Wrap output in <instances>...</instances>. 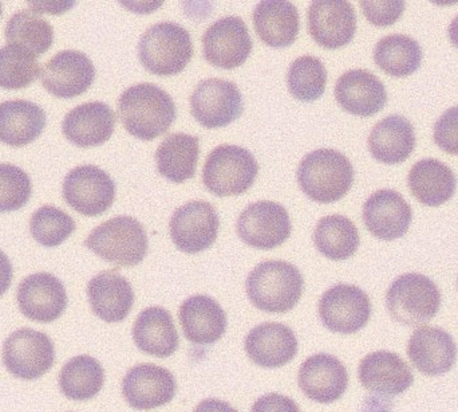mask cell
Wrapping results in <instances>:
<instances>
[{
	"mask_svg": "<svg viewBox=\"0 0 458 412\" xmlns=\"http://www.w3.org/2000/svg\"><path fill=\"white\" fill-rule=\"evenodd\" d=\"M118 113L126 131L144 142H152L169 131L177 110L172 97L153 83H137L121 94Z\"/></svg>",
	"mask_w": 458,
	"mask_h": 412,
	"instance_id": "1",
	"label": "cell"
},
{
	"mask_svg": "<svg viewBox=\"0 0 458 412\" xmlns=\"http://www.w3.org/2000/svg\"><path fill=\"white\" fill-rule=\"evenodd\" d=\"M304 279L296 266L284 261L259 263L245 282L248 298L266 313L293 311L303 295Z\"/></svg>",
	"mask_w": 458,
	"mask_h": 412,
	"instance_id": "2",
	"label": "cell"
},
{
	"mask_svg": "<svg viewBox=\"0 0 458 412\" xmlns=\"http://www.w3.org/2000/svg\"><path fill=\"white\" fill-rule=\"evenodd\" d=\"M299 187L318 203L341 201L354 182V168L344 153L335 150H317L299 164Z\"/></svg>",
	"mask_w": 458,
	"mask_h": 412,
	"instance_id": "3",
	"label": "cell"
},
{
	"mask_svg": "<svg viewBox=\"0 0 458 412\" xmlns=\"http://www.w3.org/2000/svg\"><path fill=\"white\" fill-rule=\"evenodd\" d=\"M193 56L190 31L174 21L149 27L139 43L142 66L153 74L166 77L182 73Z\"/></svg>",
	"mask_w": 458,
	"mask_h": 412,
	"instance_id": "4",
	"label": "cell"
},
{
	"mask_svg": "<svg viewBox=\"0 0 458 412\" xmlns=\"http://www.w3.org/2000/svg\"><path fill=\"white\" fill-rule=\"evenodd\" d=\"M85 245L106 262L131 268L147 257L148 236L139 220L123 215L97 226Z\"/></svg>",
	"mask_w": 458,
	"mask_h": 412,
	"instance_id": "5",
	"label": "cell"
},
{
	"mask_svg": "<svg viewBox=\"0 0 458 412\" xmlns=\"http://www.w3.org/2000/svg\"><path fill=\"white\" fill-rule=\"evenodd\" d=\"M386 306L395 322L406 327H420L437 316L441 292L424 274H403L387 289Z\"/></svg>",
	"mask_w": 458,
	"mask_h": 412,
	"instance_id": "6",
	"label": "cell"
},
{
	"mask_svg": "<svg viewBox=\"0 0 458 412\" xmlns=\"http://www.w3.org/2000/svg\"><path fill=\"white\" fill-rule=\"evenodd\" d=\"M259 174L255 156L239 145H219L215 148L203 169V182L214 195L236 196L247 193Z\"/></svg>",
	"mask_w": 458,
	"mask_h": 412,
	"instance_id": "7",
	"label": "cell"
},
{
	"mask_svg": "<svg viewBox=\"0 0 458 412\" xmlns=\"http://www.w3.org/2000/svg\"><path fill=\"white\" fill-rule=\"evenodd\" d=\"M2 357L13 378L38 381L53 368L55 347L46 333L21 328L5 339Z\"/></svg>",
	"mask_w": 458,
	"mask_h": 412,
	"instance_id": "8",
	"label": "cell"
},
{
	"mask_svg": "<svg viewBox=\"0 0 458 412\" xmlns=\"http://www.w3.org/2000/svg\"><path fill=\"white\" fill-rule=\"evenodd\" d=\"M371 316L369 296L354 285L336 284L323 293L319 317L328 330L354 335L368 325Z\"/></svg>",
	"mask_w": 458,
	"mask_h": 412,
	"instance_id": "9",
	"label": "cell"
},
{
	"mask_svg": "<svg viewBox=\"0 0 458 412\" xmlns=\"http://www.w3.org/2000/svg\"><path fill=\"white\" fill-rule=\"evenodd\" d=\"M236 230L237 236L248 246L272 250L290 238L293 225L282 204L261 201L250 204L240 214Z\"/></svg>",
	"mask_w": 458,
	"mask_h": 412,
	"instance_id": "10",
	"label": "cell"
},
{
	"mask_svg": "<svg viewBox=\"0 0 458 412\" xmlns=\"http://www.w3.org/2000/svg\"><path fill=\"white\" fill-rule=\"evenodd\" d=\"M64 198L81 215L98 217L112 207L115 183L98 167H75L64 177Z\"/></svg>",
	"mask_w": 458,
	"mask_h": 412,
	"instance_id": "11",
	"label": "cell"
},
{
	"mask_svg": "<svg viewBox=\"0 0 458 412\" xmlns=\"http://www.w3.org/2000/svg\"><path fill=\"white\" fill-rule=\"evenodd\" d=\"M242 91L231 81H201L191 96V112L204 128L227 126L242 116Z\"/></svg>",
	"mask_w": 458,
	"mask_h": 412,
	"instance_id": "12",
	"label": "cell"
},
{
	"mask_svg": "<svg viewBox=\"0 0 458 412\" xmlns=\"http://www.w3.org/2000/svg\"><path fill=\"white\" fill-rule=\"evenodd\" d=\"M220 219L208 202L192 201L172 215L169 230L172 241L180 252L198 254L209 249L219 234Z\"/></svg>",
	"mask_w": 458,
	"mask_h": 412,
	"instance_id": "13",
	"label": "cell"
},
{
	"mask_svg": "<svg viewBox=\"0 0 458 412\" xmlns=\"http://www.w3.org/2000/svg\"><path fill=\"white\" fill-rule=\"evenodd\" d=\"M252 38L239 16H225L203 35L204 56L212 66L232 70L242 66L252 51Z\"/></svg>",
	"mask_w": 458,
	"mask_h": 412,
	"instance_id": "14",
	"label": "cell"
},
{
	"mask_svg": "<svg viewBox=\"0 0 458 412\" xmlns=\"http://www.w3.org/2000/svg\"><path fill=\"white\" fill-rule=\"evenodd\" d=\"M177 382L174 373L160 365H139L126 373L123 395L137 411H150L168 405L176 397Z\"/></svg>",
	"mask_w": 458,
	"mask_h": 412,
	"instance_id": "15",
	"label": "cell"
},
{
	"mask_svg": "<svg viewBox=\"0 0 458 412\" xmlns=\"http://www.w3.org/2000/svg\"><path fill=\"white\" fill-rule=\"evenodd\" d=\"M96 80V67L85 53L64 50L54 56L40 73L46 90L58 99H70L89 90Z\"/></svg>",
	"mask_w": 458,
	"mask_h": 412,
	"instance_id": "16",
	"label": "cell"
},
{
	"mask_svg": "<svg viewBox=\"0 0 458 412\" xmlns=\"http://www.w3.org/2000/svg\"><path fill=\"white\" fill-rule=\"evenodd\" d=\"M307 26L318 45L334 50L352 42L357 31V15L352 3L317 0L310 5Z\"/></svg>",
	"mask_w": 458,
	"mask_h": 412,
	"instance_id": "17",
	"label": "cell"
},
{
	"mask_svg": "<svg viewBox=\"0 0 458 412\" xmlns=\"http://www.w3.org/2000/svg\"><path fill=\"white\" fill-rule=\"evenodd\" d=\"M21 314L31 322L50 324L66 311L64 282L50 273H35L19 284L16 295Z\"/></svg>",
	"mask_w": 458,
	"mask_h": 412,
	"instance_id": "18",
	"label": "cell"
},
{
	"mask_svg": "<svg viewBox=\"0 0 458 412\" xmlns=\"http://www.w3.org/2000/svg\"><path fill=\"white\" fill-rule=\"evenodd\" d=\"M298 384L312 402L331 405L347 391L349 373L344 363L333 355H312L299 368Z\"/></svg>",
	"mask_w": 458,
	"mask_h": 412,
	"instance_id": "19",
	"label": "cell"
},
{
	"mask_svg": "<svg viewBox=\"0 0 458 412\" xmlns=\"http://www.w3.org/2000/svg\"><path fill=\"white\" fill-rule=\"evenodd\" d=\"M363 222L381 241H395L408 233L413 211L408 202L394 190H379L363 204Z\"/></svg>",
	"mask_w": 458,
	"mask_h": 412,
	"instance_id": "20",
	"label": "cell"
},
{
	"mask_svg": "<svg viewBox=\"0 0 458 412\" xmlns=\"http://www.w3.org/2000/svg\"><path fill=\"white\" fill-rule=\"evenodd\" d=\"M244 348L253 365L275 370L295 359L299 344L295 333L287 325L264 322L250 330L245 338Z\"/></svg>",
	"mask_w": 458,
	"mask_h": 412,
	"instance_id": "21",
	"label": "cell"
},
{
	"mask_svg": "<svg viewBox=\"0 0 458 412\" xmlns=\"http://www.w3.org/2000/svg\"><path fill=\"white\" fill-rule=\"evenodd\" d=\"M358 378L363 389L382 397H397L411 389L413 373L394 352L377 351L360 360Z\"/></svg>",
	"mask_w": 458,
	"mask_h": 412,
	"instance_id": "22",
	"label": "cell"
},
{
	"mask_svg": "<svg viewBox=\"0 0 458 412\" xmlns=\"http://www.w3.org/2000/svg\"><path fill=\"white\" fill-rule=\"evenodd\" d=\"M411 365L427 376L449 373L457 362V346L446 330L437 327L417 328L408 343Z\"/></svg>",
	"mask_w": 458,
	"mask_h": 412,
	"instance_id": "23",
	"label": "cell"
},
{
	"mask_svg": "<svg viewBox=\"0 0 458 412\" xmlns=\"http://www.w3.org/2000/svg\"><path fill=\"white\" fill-rule=\"evenodd\" d=\"M335 99L342 109L360 117H371L384 109L387 91L382 81L373 73L352 69L336 81Z\"/></svg>",
	"mask_w": 458,
	"mask_h": 412,
	"instance_id": "24",
	"label": "cell"
},
{
	"mask_svg": "<svg viewBox=\"0 0 458 412\" xmlns=\"http://www.w3.org/2000/svg\"><path fill=\"white\" fill-rule=\"evenodd\" d=\"M180 324L185 339L196 346H211L227 330V313L215 298L196 295L180 306Z\"/></svg>",
	"mask_w": 458,
	"mask_h": 412,
	"instance_id": "25",
	"label": "cell"
},
{
	"mask_svg": "<svg viewBox=\"0 0 458 412\" xmlns=\"http://www.w3.org/2000/svg\"><path fill=\"white\" fill-rule=\"evenodd\" d=\"M88 298L93 313L109 324L123 322L134 305L133 288L117 270L93 277L88 285Z\"/></svg>",
	"mask_w": 458,
	"mask_h": 412,
	"instance_id": "26",
	"label": "cell"
},
{
	"mask_svg": "<svg viewBox=\"0 0 458 412\" xmlns=\"http://www.w3.org/2000/svg\"><path fill=\"white\" fill-rule=\"evenodd\" d=\"M115 115L101 101L80 105L67 113L62 124L64 137L81 148L98 147L112 137Z\"/></svg>",
	"mask_w": 458,
	"mask_h": 412,
	"instance_id": "27",
	"label": "cell"
},
{
	"mask_svg": "<svg viewBox=\"0 0 458 412\" xmlns=\"http://www.w3.org/2000/svg\"><path fill=\"white\" fill-rule=\"evenodd\" d=\"M368 142L371 156L379 163H403L416 148L413 124L403 116H387L374 125Z\"/></svg>",
	"mask_w": 458,
	"mask_h": 412,
	"instance_id": "28",
	"label": "cell"
},
{
	"mask_svg": "<svg viewBox=\"0 0 458 412\" xmlns=\"http://www.w3.org/2000/svg\"><path fill=\"white\" fill-rule=\"evenodd\" d=\"M137 348L150 356L166 359L179 349L180 338L171 312L160 306L144 309L133 327Z\"/></svg>",
	"mask_w": 458,
	"mask_h": 412,
	"instance_id": "29",
	"label": "cell"
},
{
	"mask_svg": "<svg viewBox=\"0 0 458 412\" xmlns=\"http://www.w3.org/2000/svg\"><path fill=\"white\" fill-rule=\"evenodd\" d=\"M253 26L261 42L269 47H288L298 38V8L291 2L263 0L253 11Z\"/></svg>",
	"mask_w": 458,
	"mask_h": 412,
	"instance_id": "30",
	"label": "cell"
},
{
	"mask_svg": "<svg viewBox=\"0 0 458 412\" xmlns=\"http://www.w3.org/2000/svg\"><path fill=\"white\" fill-rule=\"evenodd\" d=\"M408 185L420 203L438 207L454 198L457 179L454 171L443 161L424 159L411 167Z\"/></svg>",
	"mask_w": 458,
	"mask_h": 412,
	"instance_id": "31",
	"label": "cell"
},
{
	"mask_svg": "<svg viewBox=\"0 0 458 412\" xmlns=\"http://www.w3.org/2000/svg\"><path fill=\"white\" fill-rule=\"evenodd\" d=\"M46 113L39 105L26 99L0 104V142L10 147L31 144L42 134Z\"/></svg>",
	"mask_w": 458,
	"mask_h": 412,
	"instance_id": "32",
	"label": "cell"
},
{
	"mask_svg": "<svg viewBox=\"0 0 458 412\" xmlns=\"http://www.w3.org/2000/svg\"><path fill=\"white\" fill-rule=\"evenodd\" d=\"M199 137L187 133H172L156 150L157 171L174 183L192 179L198 168L200 144Z\"/></svg>",
	"mask_w": 458,
	"mask_h": 412,
	"instance_id": "33",
	"label": "cell"
},
{
	"mask_svg": "<svg viewBox=\"0 0 458 412\" xmlns=\"http://www.w3.org/2000/svg\"><path fill=\"white\" fill-rule=\"evenodd\" d=\"M59 389L67 399L86 402L104 389L105 371L101 363L89 355L70 359L59 373Z\"/></svg>",
	"mask_w": 458,
	"mask_h": 412,
	"instance_id": "34",
	"label": "cell"
},
{
	"mask_svg": "<svg viewBox=\"0 0 458 412\" xmlns=\"http://www.w3.org/2000/svg\"><path fill=\"white\" fill-rule=\"evenodd\" d=\"M318 252L331 261H346L357 253L360 239L358 228L344 215H328L318 222L314 231Z\"/></svg>",
	"mask_w": 458,
	"mask_h": 412,
	"instance_id": "35",
	"label": "cell"
},
{
	"mask_svg": "<svg viewBox=\"0 0 458 412\" xmlns=\"http://www.w3.org/2000/svg\"><path fill=\"white\" fill-rule=\"evenodd\" d=\"M374 62L382 72L392 77H408L421 66L422 48L416 39L408 35H387L377 43Z\"/></svg>",
	"mask_w": 458,
	"mask_h": 412,
	"instance_id": "36",
	"label": "cell"
},
{
	"mask_svg": "<svg viewBox=\"0 0 458 412\" xmlns=\"http://www.w3.org/2000/svg\"><path fill=\"white\" fill-rule=\"evenodd\" d=\"M8 45L26 48L34 56L45 54L54 43L53 26L31 10L13 13L5 26Z\"/></svg>",
	"mask_w": 458,
	"mask_h": 412,
	"instance_id": "37",
	"label": "cell"
},
{
	"mask_svg": "<svg viewBox=\"0 0 458 412\" xmlns=\"http://www.w3.org/2000/svg\"><path fill=\"white\" fill-rule=\"evenodd\" d=\"M326 83L327 70L317 56H299L288 69V90L299 101L312 102L322 97Z\"/></svg>",
	"mask_w": 458,
	"mask_h": 412,
	"instance_id": "38",
	"label": "cell"
},
{
	"mask_svg": "<svg viewBox=\"0 0 458 412\" xmlns=\"http://www.w3.org/2000/svg\"><path fill=\"white\" fill-rule=\"evenodd\" d=\"M37 56L15 45L0 48V88L21 90L31 85L39 75Z\"/></svg>",
	"mask_w": 458,
	"mask_h": 412,
	"instance_id": "39",
	"label": "cell"
},
{
	"mask_svg": "<svg viewBox=\"0 0 458 412\" xmlns=\"http://www.w3.org/2000/svg\"><path fill=\"white\" fill-rule=\"evenodd\" d=\"M30 230L38 244L56 247L74 233L75 222L66 212L46 204L32 214Z\"/></svg>",
	"mask_w": 458,
	"mask_h": 412,
	"instance_id": "40",
	"label": "cell"
},
{
	"mask_svg": "<svg viewBox=\"0 0 458 412\" xmlns=\"http://www.w3.org/2000/svg\"><path fill=\"white\" fill-rule=\"evenodd\" d=\"M32 195L29 175L13 164H0V212L21 210Z\"/></svg>",
	"mask_w": 458,
	"mask_h": 412,
	"instance_id": "41",
	"label": "cell"
},
{
	"mask_svg": "<svg viewBox=\"0 0 458 412\" xmlns=\"http://www.w3.org/2000/svg\"><path fill=\"white\" fill-rule=\"evenodd\" d=\"M366 19L377 27H389L403 16L405 2L392 0V2H371L363 0L360 3Z\"/></svg>",
	"mask_w": 458,
	"mask_h": 412,
	"instance_id": "42",
	"label": "cell"
},
{
	"mask_svg": "<svg viewBox=\"0 0 458 412\" xmlns=\"http://www.w3.org/2000/svg\"><path fill=\"white\" fill-rule=\"evenodd\" d=\"M433 137L444 152L458 156V107H449L438 118Z\"/></svg>",
	"mask_w": 458,
	"mask_h": 412,
	"instance_id": "43",
	"label": "cell"
},
{
	"mask_svg": "<svg viewBox=\"0 0 458 412\" xmlns=\"http://www.w3.org/2000/svg\"><path fill=\"white\" fill-rule=\"evenodd\" d=\"M250 412H301V408L291 398L272 392L259 398Z\"/></svg>",
	"mask_w": 458,
	"mask_h": 412,
	"instance_id": "44",
	"label": "cell"
},
{
	"mask_svg": "<svg viewBox=\"0 0 458 412\" xmlns=\"http://www.w3.org/2000/svg\"><path fill=\"white\" fill-rule=\"evenodd\" d=\"M13 279V263H11L10 258L0 250V297L10 289Z\"/></svg>",
	"mask_w": 458,
	"mask_h": 412,
	"instance_id": "45",
	"label": "cell"
},
{
	"mask_svg": "<svg viewBox=\"0 0 458 412\" xmlns=\"http://www.w3.org/2000/svg\"><path fill=\"white\" fill-rule=\"evenodd\" d=\"M193 412H239L236 408H232L231 405L227 402H223V400L214 399V398H209V399L203 400V402L199 403L196 406L195 410Z\"/></svg>",
	"mask_w": 458,
	"mask_h": 412,
	"instance_id": "46",
	"label": "cell"
},
{
	"mask_svg": "<svg viewBox=\"0 0 458 412\" xmlns=\"http://www.w3.org/2000/svg\"><path fill=\"white\" fill-rule=\"evenodd\" d=\"M448 34L449 38H451L452 45L458 48V15L452 21Z\"/></svg>",
	"mask_w": 458,
	"mask_h": 412,
	"instance_id": "47",
	"label": "cell"
},
{
	"mask_svg": "<svg viewBox=\"0 0 458 412\" xmlns=\"http://www.w3.org/2000/svg\"><path fill=\"white\" fill-rule=\"evenodd\" d=\"M0 16H2V3H0Z\"/></svg>",
	"mask_w": 458,
	"mask_h": 412,
	"instance_id": "48",
	"label": "cell"
}]
</instances>
